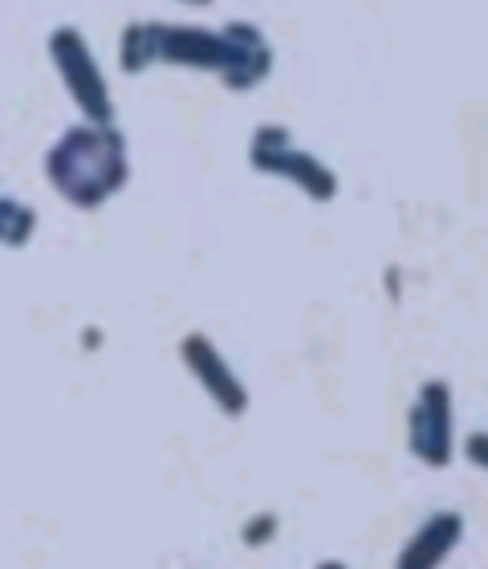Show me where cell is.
I'll use <instances>...</instances> for the list:
<instances>
[{"instance_id":"7a4b0ae2","label":"cell","mask_w":488,"mask_h":569,"mask_svg":"<svg viewBox=\"0 0 488 569\" xmlns=\"http://www.w3.org/2000/svg\"><path fill=\"white\" fill-rule=\"evenodd\" d=\"M127 142L114 127H73L46 151L49 183L73 208H98L127 183Z\"/></svg>"},{"instance_id":"3957f363","label":"cell","mask_w":488,"mask_h":569,"mask_svg":"<svg viewBox=\"0 0 488 569\" xmlns=\"http://www.w3.org/2000/svg\"><path fill=\"white\" fill-rule=\"evenodd\" d=\"M407 451L416 456L424 468H448L460 456V439H456V399L452 387L444 379H428L416 391L404 419Z\"/></svg>"},{"instance_id":"30bf717a","label":"cell","mask_w":488,"mask_h":569,"mask_svg":"<svg viewBox=\"0 0 488 569\" xmlns=\"http://www.w3.org/2000/svg\"><path fill=\"white\" fill-rule=\"evenodd\" d=\"M313 569H350V566H342V561H318Z\"/></svg>"},{"instance_id":"9c48e42d","label":"cell","mask_w":488,"mask_h":569,"mask_svg":"<svg viewBox=\"0 0 488 569\" xmlns=\"http://www.w3.org/2000/svg\"><path fill=\"white\" fill-rule=\"evenodd\" d=\"M460 456H465L477 472H488V431H472V436L460 443Z\"/></svg>"},{"instance_id":"277c9868","label":"cell","mask_w":488,"mask_h":569,"mask_svg":"<svg viewBox=\"0 0 488 569\" xmlns=\"http://www.w3.org/2000/svg\"><path fill=\"white\" fill-rule=\"evenodd\" d=\"M49 53H53V66H58L61 82H66L70 98L86 114V122L110 127L114 102H110V90H107V73H102V66L94 61L86 37L78 33V29H58V33L49 37Z\"/></svg>"},{"instance_id":"8992f818","label":"cell","mask_w":488,"mask_h":569,"mask_svg":"<svg viewBox=\"0 0 488 569\" xmlns=\"http://www.w3.org/2000/svg\"><path fill=\"white\" fill-rule=\"evenodd\" d=\"M179 358H183L188 375L200 382V391L208 395V403H212L220 416L225 419L249 416V387L240 382L232 362L220 355V346H216L208 333H188V338L179 342Z\"/></svg>"},{"instance_id":"ba28073f","label":"cell","mask_w":488,"mask_h":569,"mask_svg":"<svg viewBox=\"0 0 488 569\" xmlns=\"http://www.w3.org/2000/svg\"><path fill=\"white\" fill-rule=\"evenodd\" d=\"M37 228V216L29 203H17L9 196H0V244H9V249H21L29 244Z\"/></svg>"},{"instance_id":"8fae6325","label":"cell","mask_w":488,"mask_h":569,"mask_svg":"<svg viewBox=\"0 0 488 569\" xmlns=\"http://www.w3.org/2000/svg\"><path fill=\"white\" fill-rule=\"evenodd\" d=\"M188 4H208V0H188Z\"/></svg>"},{"instance_id":"6da1fadb","label":"cell","mask_w":488,"mask_h":569,"mask_svg":"<svg viewBox=\"0 0 488 569\" xmlns=\"http://www.w3.org/2000/svg\"><path fill=\"white\" fill-rule=\"evenodd\" d=\"M196 66L216 70L232 90H252L269 73V46L252 24H228L225 33L191 29V24H131L122 33V70H147V66Z\"/></svg>"},{"instance_id":"5b68a950","label":"cell","mask_w":488,"mask_h":569,"mask_svg":"<svg viewBox=\"0 0 488 569\" xmlns=\"http://www.w3.org/2000/svg\"><path fill=\"white\" fill-rule=\"evenodd\" d=\"M252 167L265 171V176L293 183L310 200H333V191H338V179H333L330 167L318 154L293 147L289 131H281V127H261L257 131V139H252Z\"/></svg>"},{"instance_id":"52a82bcc","label":"cell","mask_w":488,"mask_h":569,"mask_svg":"<svg viewBox=\"0 0 488 569\" xmlns=\"http://www.w3.org/2000/svg\"><path fill=\"white\" fill-rule=\"evenodd\" d=\"M465 541V517L456 509H436L428 521L416 525V533L407 537L399 553H395V569H444L448 558Z\"/></svg>"}]
</instances>
